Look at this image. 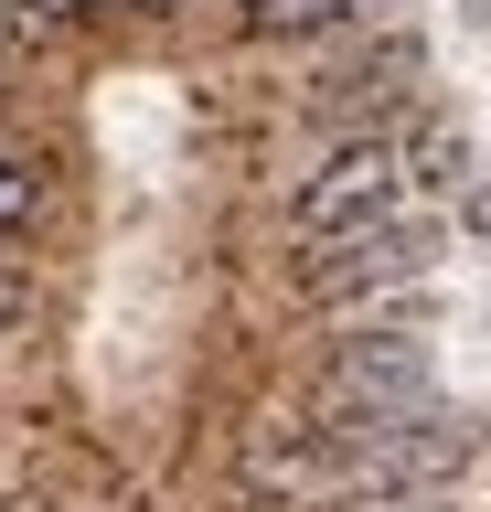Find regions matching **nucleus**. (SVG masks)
I'll use <instances>...</instances> for the list:
<instances>
[{
    "label": "nucleus",
    "instance_id": "obj_1",
    "mask_svg": "<svg viewBox=\"0 0 491 512\" xmlns=\"http://www.w3.org/2000/svg\"><path fill=\"white\" fill-rule=\"evenodd\" d=\"M406 182H417V160H406V139H342V150L299 182V235L310 246H331V235H363V224H395V203H406Z\"/></svg>",
    "mask_w": 491,
    "mask_h": 512
},
{
    "label": "nucleus",
    "instance_id": "obj_2",
    "mask_svg": "<svg viewBox=\"0 0 491 512\" xmlns=\"http://www.w3.org/2000/svg\"><path fill=\"white\" fill-rule=\"evenodd\" d=\"M331 406L353 416V427H374V416H417L427 406V352L417 342H353L342 363H331Z\"/></svg>",
    "mask_w": 491,
    "mask_h": 512
},
{
    "label": "nucleus",
    "instance_id": "obj_3",
    "mask_svg": "<svg viewBox=\"0 0 491 512\" xmlns=\"http://www.w3.org/2000/svg\"><path fill=\"white\" fill-rule=\"evenodd\" d=\"M417 256H427L417 224H363V235H331V256H310V267H299V288H310V299H353V288L417 278Z\"/></svg>",
    "mask_w": 491,
    "mask_h": 512
},
{
    "label": "nucleus",
    "instance_id": "obj_4",
    "mask_svg": "<svg viewBox=\"0 0 491 512\" xmlns=\"http://www.w3.org/2000/svg\"><path fill=\"white\" fill-rule=\"evenodd\" d=\"M363 0H246V32H267V43H299V32H331L353 22Z\"/></svg>",
    "mask_w": 491,
    "mask_h": 512
},
{
    "label": "nucleus",
    "instance_id": "obj_5",
    "mask_svg": "<svg viewBox=\"0 0 491 512\" xmlns=\"http://www.w3.org/2000/svg\"><path fill=\"white\" fill-rule=\"evenodd\" d=\"M33 203H43V192H33V171L0 150V235H22V224H33Z\"/></svg>",
    "mask_w": 491,
    "mask_h": 512
},
{
    "label": "nucleus",
    "instance_id": "obj_6",
    "mask_svg": "<svg viewBox=\"0 0 491 512\" xmlns=\"http://www.w3.org/2000/svg\"><path fill=\"white\" fill-rule=\"evenodd\" d=\"M33 22H75V11H97V0H22Z\"/></svg>",
    "mask_w": 491,
    "mask_h": 512
},
{
    "label": "nucleus",
    "instance_id": "obj_7",
    "mask_svg": "<svg viewBox=\"0 0 491 512\" xmlns=\"http://www.w3.org/2000/svg\"><path fill=\"white\" fill-rule=\"evenodd\" d=\"M470 224H481V235H491V182H481V192H470Z\"/></svg>",
    "mask_w": 491,
    "mask_h": 512
},
{
    "label": "nucleus",
    "instance_id": "obj_8",
    "mask_svg": "<svg viewBox=\"0 0 491 512\" xmlns=\"http://www.w3.org/2000/svg\"><path fill=\"white\" fill-rule=\"evenodd\" d=\"M11 22H22V0H0V43H11Z\"/></svg>",
    "mask_w": 491,
    "mask_h": 512
},
{
    "label": "nucleus",
    "instance_id": "obj_9",
    "mask_svg": "<svg viewBox=\"0 0 491 512\" xmlns=\"http://www.w3.org/2000/svg\"><path fill=\"white\" fill-rule=\"evenodd\" d=\"M470 22H481V32H491V0H470Z\"/></svg>",
    "mask_w": 491,
    "mask_h": 512
},
{
    "label": "nucleus",
    "instance_id": "obj_10",
    "mask_svg": "<svg viewBox=\"0 0 491 512\" xmlns=\"http://www.w3.org/2000/svg\"><path fill=\"white\" fill-rule=\"evenodd\" d=\"M129 11H171V0H129Z\"/></svg>",
    "mask_w": 491,
    "mask_h": 512
}]
</instances>
